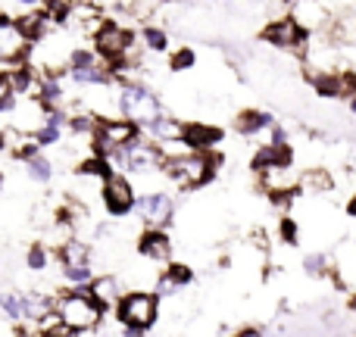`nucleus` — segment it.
<instances>
[{"instance_id": "1", "label": "nucleus", "mask_w": 356, "mask_h": 337, "mask_svg": "<svg viewBox=\"0 0 356 337\" xmlns=\"http://www.w3.org/2000/svg\"><path fill=\"white\" fill-rule=\"evenodd\" d=\"M219 156L213 150H184V154H172L163 163V175L181 190H197L209 184L219 172Z\"/></svg>"}, {"instance_id": "2", "label": "nucleus", "mask_w": 356, "mask_h": 337, "mask_svg": "<svg viewBox=\"0 0 356 337\" xmlns=\"http://www.w3.org/2000/svg\"><path fill=\"white\" fill-rule=\"evenodd\" d=\"M116 113L129 122H135L138 129L147 131L156 119L163 116V104L144 81H119L116 85Z\"/></svg>"}, {"instance_id": "3", "label": "nucleus", "mask_w": 356, "mask_h": 337, "mask_svg": "<svg viewBox=\"0 0 356 337\" xmlns=\"http://www.w3.org/2000/svg\"><path fill=\"white\" fill-rule=\"evenodd\" d=\"M116 319L125 337H141L160 319V294L156 290H125L116 306Z\"/></svg>"}, {"instance_id": "4", "label": "nucleus", "mask_w": 356, "mask_h": 337, "mask_svg": "<svg viewBox=\"0 0 356 337\" xmlns=\"http://www.w3.org/2000/svg\"><path fill=\"white\" fill-rule=\"evenodd\" d=\"M56 315H60L63 325H69L72 331L85 334V331H94L104 319V309L94 303L91 297V288H66L60 297H56Z\"/></svg>"}, {"instance_id": "5", "label": "nucleus", "mask_w": 356, "mask_h": 337, "mask_svg": "<svg viewBox=\"0 0 356 337\" xmlns=\"http://www.w3.org/2000/svg\"><path fill=\"white\" fill-rule=\"evenodd\" d=\"M135 200H138L135 181H131V175H125V172H113V175L100 184V203H104L110 219L119 222V219L135 215Z\"/></svg>"}, {"instance_id": "6", "label": "nucleus", "mask_w": 356, "mask_h": 337, "mask_svg": "<svg viewBox=\"0 0 356 337\" xmlns=\"http://www.w3.org/2000/svg\"><path fill=\"white\" fill-rule=\"evenodd\" d=\"M135 215L144 228H166L175 219V197L169 190H144L135 200Z\"/></svg>"}, {"instance_id": "7", "label": "nucleus", "mask_w": 356, "mask_h": 337, "mask_svg": "<svg viewBox=\"0 0 356 337\" xmlns=\"http://www.w3.org/2000/svg\"><path fill=\"white\" fill-rule=\"evenodd\" d=\"M138 256L147 259V263H172V234L166 231V228H144L141 234H138Z\"/></svg>"}, {"instance_id": "8", "label": "nucleus", "mask_w": 356, "mask_h": 337, "mask_svg": "<svg viewBox=\"0 0 356 337\" xmlns=\"http://www.w3.org/2000/svg\"><path fill=\"white\" fill-rule=\"evenodd\" d=\"M263 41L272 44V47H282V50H300L303 41H307V31L297 25L294 16H284L275 19L263 28Z\"/></svg>"}, {"instance_id": "9", "label": "nucleus", "mask_w": 356, "mask_h": 337, "mask_svg": "<svg viewBox=\"0 0 356 337\" xmlns=\"http://www.w3.org/2000/svg\"><path fill=\"white\" fill-rule=\"evenodd\" d=\"M13 28L29 44H38L54 31V19H50L47 10H29V13H22V16H13Z\"/></svg>"}, {"instance_id": "10", "label": "nucleus", "mask_w": 356, "mask_h": 337, "mask_svg": "<svg viewBox=\"0 0 356 337\" xmlns=\"http://www.w3.org/2000/svg\"><path fill=\"white\" fill-rule=\"evenodd\" d=\"M91 288V297H94V303H97L100 309H116L119 306V300L125 297V284H122V278L119 275H113V272H104V275H94V281L88 284Z\"/></svg>"}, {"instance_id": "11", "label": "nucleus", "mask_w": 356, "mask_h": 337, "mask_svg": "<svg viewBox=\"0 0 356 337\" xmlns=\"http://www.w3.org/2000/svg\"><path fill=\"white\" fill-rule=\"evenodd\" d=\"M31 56V44L19 35L13 25H3L0 28V66L10 69L16 63H25Z\"/></svg>"}, {"instance_id": "12", "label": "nucleus", "mask_w": 356, "mask_h": 337, "mask_svg": "<svg viewBox=\"0 0 356 337\" xmlns=\"http://www.w3.org/2000/svg\"><path fill=\"white\" fill-rule=\"evenodd\" d=\"M3 72H6V79H10V85H13V91H16L19 100L38 97V88H41V72H38V69L31 66L29 60L16 63V66L3 69Z\"/></svg>"}, {"instance_id": "13", "label": "nucleus", "mask_w": 356, "mask_h": 337, "mask_svg": "<svg viewBox=\"0 0 356 337\" xmlns=\"http://www.w3.org/2000/svg\"><path fill=\"white\" fill-rule=\"evenodd\" d=\"M272 129H275V116L266 110H244L234 116V131H238L241 138H257Z\"/></svg>"}, {"instance_id": "14", "label": "nucleus", "mask_w": 356, "mask_h": 337, "mask_svg": "<svg viewBox=\"0 0 356 337\" xmlns=\"http://www.w3.org/2000/svg\"><path fill=\"white\" fill-rule=\"evenodd\" d=\"M66 79H72V85L79 88H116V75L110 72L106 63H97V66L88 69H69Z\"/></svg>"}, {"instance_id": "15", "label": "nucleus", "mask_w": 356, "mask_h": 337, "mask_svg": "<svg viewBox=\"0 0 356 337\" xmlns=\"http://www.w3.org/2000/svg\"><path fill=\"white\" fill-rule=\"evenodd\" d=\"M184 147L188 150H213L222 141V129L203 122H184Z\"/></svg>"}, {"instance_id": "16", "label": "nucleus", "mask_w": 356, "mask_h": 337, "mask_svg": "<svg viewBox=\"0 0 356 337\" xmlns=\"http://www.w3.org/2000/svg\"><path fill=\"white\" fill-rule=\"evenodd\" d=\"M144 135H147L154 144H160V147H166V144H181L184 122H181V119H175V116H169V113H163V116L156 119V122L150 125Z\"/></svg>"}, {"instance_id": "17", "label": "nucleus", "mask_w": 356, "mask_h": 337, "mask_svg": "<svg viewBox=\"0 0 356 337\" xmlns=\"http://www.w3.org/2000/svg\"><path fill=\"white\" fill-rule=\"evenodd\" d=\"M91 256H94L91 244L81 240V238H75V234L56 247V259H60V265H91Z\"/></svg>"}, {"instance_id": "18", "label": "nucleus", "mask_w": 356, "mask_h": 337, "mask_svg": "<svg viewBox=\"0 0 356 337\" xmlns=\"http://www.w3.org/2000/svg\"><path fill=\"white\" fill-rule=\"evenodd\" d=\"M72 172H75V175H79V178H85V181H97V184H104L106 178H110L116 169H113V163L106 160V156L88 154L85 160H79V163H75V169H72Z\"/></svg>"}, {"instance_id": "19", "label": "nucleus", "mask_w": 356, "mask_h": 337, "mask_svg": "<svg viewBox=\"0 0 356 337\" xmlns=\"http://www.w3.org/2000/svg\"><path fill=\"white\" fill-rule=\"evenodd\" d=\"M291 163V147H275V144H263L253 156V172L263 175V172L275 169V166H288Z\"/></svg>"}, {"instance_id": "20", "label": "nucleus", "mask_w": 356, "mask_h": 337, "mask_svg": "<svg viewBox=\"0 0 356 337\" xmlns=\"http://www.w3.org/2000/svg\"><path fill=\"white\" fill-rule=\"evenodd\" d=\"M291 16L297 19V25H300L303 31H313V28H319V25H322L325 13L316 6V0H297V6H294V13H291Z\"/></svg>"}, {"instance_id": "21", "label": "nucleus", "mask_w": 356, "mask_h": 337, "mask_svg": "<svg viewBox=\"0 0 356 337\" xmlns=\"http://www.w3.org/2000/svg\"><path fill=\"white\" fill-rule=\"evenodd\" d=\"M22 169L35 184H50L54 181V163L47 160V154H38V156H31V160H25Z\"/></svg>"}, {"instance_id": "22", "label": "nucleus", "mask_w": 356, "mask_h": 337, "mask_svg": "<svg viewBox=\"0 0 356 337\" xmlns=\"http://www.w3.org/2000/svg\"><path fill=\"white\" fill-rule=\"evenodd\" d=\"M141 47L150 50V54H163V50H169V31L160 28V25H144L141 28Z\"/></svg>"}, {"instance_id": "23", "label": "nucleus", "mask_w": 356, "mask_h": 337, "mask_svg": "<svg viewBox=\"0 0 356 337\" xmlns=\"http://www.w3.org/2000/svg\"><path fill=\"white\" fill-rule=\"evenodd\" d=\"M50 259H54V250H50L44 240H35V244H29V250H25V265H29L31 272H47Z\"/></svg>"}, {"instance_id": "24", "label": "nucleus", "mask_w": 356, "mask_h": 337, "mask_svg": "<svg viewBox=\"0 0 356 337\" xmlns=\"http://www.w3.org/2000/svg\"><path fill=\"white\" fill-rule=\"evenodd\" d=\"M60 275L66 281V288H85V284L94 281L91 265H60Z\"/></svg>"}, {"instance_id": "25", "label": "nucleus", "mask_w": 356, "mask_h": 337, "mask_svg": "<svg viewBox=\"0 0 356 337\" xmlns=\"http://www.w3.org/2000/svg\"><path fill=\"white\" fill-rule=\"evenodd\" d=\"M163 278H166V281H172L178 290L181 288H188L191 281H194V269H191L188 263H166V269H163Z\"/></svg>"}, {"instance_id": "26", "label": "nucleus", "mask_w": 356, "mask_h": 337, "mask_svg": "<svg viewBox=\"0 0 356 337\" xmlns=\"http://www.w3.org/2000/svg\"><path fill=\"white\" fill-rule=\"evenodd\" d=\"M300 184L309 194H328L332 190V175L322 169H309V175H300Z\"/></svg>"}, {"instance_id": "27", "label": "nucleus", "mask_w": 356, "mask_h": 337, "mask_svg": "<svg viewBox=\"0 0 356 337\" xmlns=\"http://www.w3.org/2000/svg\"><path fill=\"white\" fill-rule=\"evenodd\" d=\"M194 66H197L194 47H178L169 54V69H172V72H188V69H194Z\"/></svg>"}, {"instance_id": "28", "label": "nucleus", "mask_w": 356, "mask_h": 337, "mask_svg": "<svg viewBox=\"0 0 356 337\" xmlns=\"http://www.w3.org/2000/svg\"><path fill=\"white\" fill-rule=\"evenodd\" d=\"M16 104H19V97L13 91L10 79H6V72H0V116H10L16 110Z\"/></svg>"}, {"instance_id": "29", "label": "nucleus", "mask_w": 356, "mask_h": 337, "mask_svg": "<svg viewBox=\"0 0 356 337\" xmlns=\"http://www.w3.org/2000/svg\"><path fill=\"white\" fill-rule=\"evenodd\" d=\"M63 131H66V129H56V125H41V129L35 131V141L41 144V150L56 147V144L63 141Z\"/></svg>"}, {"instance_id": "30", "label": "nucleus", "mask_w": 356, "mask_h": 337, "mask_svg": "<svg viewBox=\"0 0 356 337\" xmlns=\"http://www.w3.org/2000/svg\"><path fill=\"white\" fill-rule=\"evenodd\" d=\"M303 269H307V275H325L328 272V256L325 253H309V256L303 259Z\"/></svg>"}, {"instance_id": "31", "label": "nucleus", "mask_w": 356, "mask_h": 337, "mask_svg": "<svg viewBox=\"0 0 356 337\" xmlns=\"http://www.w3.org/2000/svg\"><path fill=\"white\" fill-rule=\"evenodd\" d=\"M35 337H79V331H72V328L63 325V322H56V325H50V328H35Z\"/></svg>"}, {"instance_id": "32", "label": "nucleus", "mask_w": 356, "mask_h": 337, "mask_svg": "<svg viewBox=\"0 0 356 337\" xmlns=\"http://www.w3.org/2000/svg\"><path fill=\"white\" fill-rule=\"evenodd\" d=\"M278 231H282V240H284V244H291V247L297 244V222L291 219V215H284V219H282Z\"/></svg>"}, {"instance_id": "33", "label": "nucleus", "mask_w": 356, "mask_h": 337, "mask_svg": "<svg viewBox=\"0 0 356 337\" xmlns=\"http://www.w3.org/2000/svg\"><path fill=\"white\" fill-rule=\"evenodd\" d=\"M234 337H263V331H259V328H241Z\"/></svg>"}, {"instance_id": "34", "label": "nucleus", "mask_w": 356, "mask_h": 337, "mask_svg": "<svg viewBox=\"0 0 356 337\" xmlns=\"http://www.w3.org/2000/svg\"><path fill=\"white\" fill-rule=\"evenodd\" d=\"M3 25H13V16L3 10V6H0V28H3Z\"/></svg>"}, {"instance_id": "35", "label": "nucleus", "mask_w": 356, "mask_h": 337, "mask_svg": "<svg viewBox=\"0 0 356 337\" xmlns=\"http://www.w3.org/2000/svg\"><path fill=\"white\" fill-rule=\"evenodd\" d=\"M13 3H19V6H25V10H35L41 0H13Z\"/></svg>"}, {"instance_id": "36", "label": "nucleus", "mask_w": 356, "mask_h": 337, "mask_svg": "<svg viewBox=\"0 0 356 337\" xmlns=\"http://www.w3.org/2000/svg\"><path fill=\"white\" fill-rule=\"evenodd\" d=\"M347 215H350V219H356V194L350 197V203H347Z\"/></svg>"}, {"instance_id": "37", "label": "nucleus", "mask_w": 356, "mask_h": 337, "mask_svg": "<svg viewBox=\"0 0 356 337\" xmlns=\"http://www.w3.org/2000/svg\"><path fill=\"white\" fill-rule=\"evenodd\" d=\"M6 147V135H3V131H0V150H3Z\"/></svg>"}, {"instance_id": "38", "label": "nucleus", "mask_w": 356, "mask_h": 337, "mask_svg": "<svg viewBox=\"0 0 356 337\" xmlns=\"http://www.w3.org/2000/svg\"><path fill=\"white\" fill-rule=\"evenodd\" d=\"M350 110H353V116H356V97H350Z\"/></svg>"}, {"instance_id": "39", "label": "nucleus", "mask_w": 356, "mask_h": 337, "mask_svg": "<svg viewBox=\"0 0 356 337\" xmlns=\"http://www.w3.org/2000/svg\"><path fill=\"white\" fill-rule=\"evenodd\" d=\"M0 188H3V172H0Z\"/></svg>"}, {"instance_id": "40", "label": "nucleus", "mask_w": 356, "mask_h": 337, "mask_svg": "<svg viewBox=\"0 0 356 337\" xmlns=\"http://www.w3.org/2000/svg\"><path fill=\"white\" fill-rule=\"evenodd\" d=\"M353 306H356V300H353Z\"/></svg>"}]
</instances>
